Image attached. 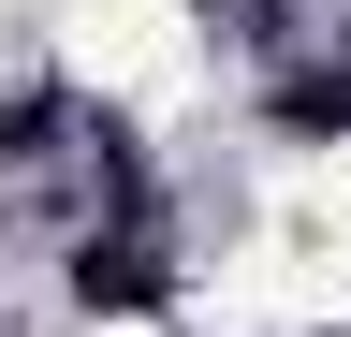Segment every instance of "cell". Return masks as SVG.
I'll use <instances>...</instances> for the list:
<instances>
[{"label": "cell", "instance_id": "cell-1", "mask_svg": "<svg viewBox=\"0 0 351 337\" xmlns=\"http://www.w3.org/2000/svg\"><path fill=\"white\" fill-rule=\"evenodd\" d=\"M73 293H88V308H161V264H147V249H88Z\"/></svg>", "mask_w": 351, "mask_h": 337}]
</instances>
